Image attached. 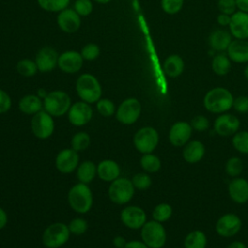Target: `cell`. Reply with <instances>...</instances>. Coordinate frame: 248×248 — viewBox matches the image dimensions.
I'll return each mask as SVG.
<instances>
[{
  "label": "cell",
  "instance_id": "cell-51",
  "mask_svg": "<svg viewBox=\"0 0 248 248\" xmlns=\"http://www.w3.org/2000/svg\"><path fill=\"white\" fill-rule=\"evenodd\" d=\"M126 240H125V238L124 237H122V236H116V237H114V239H113V244H114V246L115 247H117V248H124V246L126 245Z\"/></svg>",
  "mask_w": 248,
  "mask_h": 248
},
{
  "label": "cell",
  "instance_id": "cell-52",
  "mask_svg": "<svg viewBox=\"0 0 248 248\" xmlns=\"http://www.w3.org/2000/svg\"><path fill=\"white\" fill-rule=\"evenodd\" d=\"M7 221H8L7 214H6V212L4 211V209H2V208L0 207V230L3 229V228L6 226Z\"/></svg>",
  "mask_w": 248,
  "mask_h": 248
},
{
  "label": "cell",
  "instance_id": "cell-43",
  "mask_svg": "<svg viewBox=\"0 0 248 248\" xmlns=\"http://www.w3.org/2000/svg\"><path fill=\"white\" fill-rule=\"evenodd\" d=\"M68 227H69L70 232L78 235V234H82L83 232H86L88 225L84 219L76 218L70 222Z\"/></svg>",
  "mask_w": 248,
  "mask_h": 248
},
{
  "label": "cell",
  "instance_id": "cell-33",
  "mask_svg": "<svg viewBox=\"0 0 248 248\" xmlns=\"http://www.w3.org/2000/svg\"><path fill=\"white\" fill-rule=\"evenodd\" d=\"M16 71L23 77H32L34 76L37 71L38 67L36 62L31 59H21L16 64Z\"/></svg>",
  "mask_w": 248,
  "mask_h": 248
},
{
  "label": "cell",
  "instance_id": "cell-2",
  "mask_svg": "<svg viewBox=\"0 0 248 248\" xmlns=\"http://www.w3.org/2000/svg\"><path fill=\"white\" fill-rule=\"evenodd\" d=\"M78 95L84 102L90 104L98 102L102 95V88L98 79L91 74H82L76 84Z\"/></svg>",
  "mask_w": 248,
  "mask_h": 248
},
{
  "label": "cell",
  "instance_id": "cell-37",
  "mask_svg": "<svg viewBox=\"0 0 248 248\" xmlns=\"http://www.w3.org/2000/svg\"><path fill=\"white\" fill-rule=\"evenodd\" d=\"M242 161L238 157H232L226 163V171L231 176H237L242 171Z\"/></svg>",
  "mask_w": 248,
  "mask_h": 248
},
{
  "label": "cell",
  "instance_id": "cell-6",
  "mask_svg": "<svg viewBox=\"0 0 248 248\" xmlns=\"http://www.w3.org/2000/svg\"><path fill=\"white\" fill-rule=\"evenodd\" d=\"M70 236L69 227L63 223L48 226L43 233V243L47 248H58L64 245Z\"/></svg>",
  "mask_w": 248,
  "mask_h": 248
},
{
  "label": "cell",
  "instance_id": "cell-31",
  "mask_svg": "<svg viewBox=\"0 0 248 248\" xmlns=\"http://www.w3.org/2000/svg\"><path fill=\"white\" fill-rule=\"evenodd\" d=\"M140 165L147 172H156L161 168V161L157 156L146 153L141 157Z\"/></svg>",
  "mask_w": 248,
  "mask_h": 248
},
{
  "label": "cell",
  "instance_id": "cell-7",
  "mask_svg": "<svg viewBox=\"0 0 248 248\" xmlns=\"http://www.w3.org/2000/svg\"><path fill=\"white\" fill-rule=\"evenodd\" d=\"M134 192L135 187L132 181L127 178H116L109 186L108 196L114 203L124 204L133 198Z\"/></svg>",
  "mask_w": 248,
  "mask_h": 248
},
{
  "label": "cell",
  "instance_id": "cell-21",
  "mask_svg": "<svg viewBox=\"0 0 248 248\" xmlns=\"http://www.w3.org/2000/svg\"><path fill=\"white\" fill-rule=\"evenodd\" d=\"M228 55L235 63L248 62V42L241 39L232 41L228 46Z\"/></svg>",
  "mask_w": 248,
  "mask_h": 248
},
{
  "label": "cell",
  "instance_id": "cell-49",
  "mask_svg": "<svg viewBox=\"0 0 248 248\" xmlns=\"http://www.w3.org/2000/svg\"><path fill=\"white\" fill-rule=\"evenodd\" d=\"M217 21L219 22V24H221L223 26L229 25L230 21H231V16L226 14H220L217 17Z\"/></svg>",
  "mask_w": 248,
  "mask_h": 248
},
{
  "label": "cell",
  "instance_id": "cell-38",
  "mask_svg": "<svg viewBox=\"0 0 248 248\" xmlns=\"http://www.w3.org/2000/svg\"><path fill=\"white\" fill-rule=\"evenodd\" d=\"M97 110L103 116H110L114 113V104L108 99H101L97 102Z\"/></svg>",
  "mask_w": 248,
  "mask_h": 248
},
{
  "label": "cell",
  "instance_id": "cell-44",
  "mask_svg": "<svg viewBox=\"0 0 248 248\" xmlns=\"http://www.w3.org/2000/svg\"><path fill=\"white\" fill-rule=\"evenodd\" d=\"M218 8L222 14H226L230 16L234 13L237 7H236L235 0H219Z\"/></svg>",
  "mask_w": 248,
  "mask_h": 248
},
{
  "label": "cell",
  "instance_id": "cell-3",
  "mask_svg": "<svg viewBox=\"0 0 248 248\" xmlns=\"http://www.w3.org/2000/svg\"><path fill=\"white\" fill-rule=\"evenodd\" d=\"M68 200L71 207L78 213H86L92 206V193L84 183H78L73 186L68 194Z\"/></svg>",
  "mask_w": 248,
  "mask_h": 248
},
{
  "label": "cell",
  "instance_id": "cell-42",
  "mask_svg": "<svg viewBox=\"0 0 248 248\" xmlns=\"http://www.w3.org/2000/svg\"><path fill=\"white\" fill-rule=\"evenodd\" d=\"M134 187L139 190H145L151 185V178L146 173H138L132 179Z\"/></svg>",
  "mask_w": 248,
  "mask_h": 248
},
{
  "label": "cell",
  "instance_id": "cell-34",
  "mask_svg": "<svg viewBox=\"0 0 248 248\" xmlns=\"http://www.w3.org/2000/svg\"><path fill=\"white\" fill-rule=\"evenodd\" d=\"M89 144H90V137L85 132H79L76 134L71 140L72 148L77 152L85 150L89 146Z\"/></svg>",
  "mask_w": 248,
  "mask_h": 248
},
{
  "label": "cell",
  "instance_id": "cell-40",
  "mask_svg": "<svg viewBox=\"0 0 248 248\" xmlns=\"http://www.w3.org/2000/svg\"><path fill=\"white\" fill-rule=\"evenodd\" d=\"M162 9L167 14H176L183 6V0H161Z\"/></svg>",
  "mask_w": 248,
  "mask_h": 248
},
{
  "label": "cell",
  "instance_id": "cell-30",
  "mask_svg": "<svg viewBox=\"0 0 248 248\" xmlns=\"http://www.w3.org/2000/svg\"><path fill=\"white\" fill-rule=\"evenodd\" d=\"M231 61L225 54H217L212 60V70L216 75L224 76L231 70Z\"/></svg>",
  "mask_w": 248,
  "mask_h": 248
},
{
  "label": "cell",
  "instance_id": "cell-26",
  "mask_svg": "<svg viewBox=\"0 0 248 248\" xmlns=\"http://www.w3.org/2000/svg\"><path fill=\"white\" fill-rule=\"evenodd\" d=\"M163 69L165 74L170 78L178 77L184 70V62L177 54H172L167 57L164 62Z\"/></svg>",
  "mask_w": 248,
  "mask_h": 248
},
{
  "label": "cell",
  "instance_id": "cell-8",
  "mask_svg": "<svg viewBox=\"0 0 248 248\" xmlns=\"http://www.w3.org/2000/svg\"><path fill=\"white\" fill-rule=\"evenodd\" d=\"M159 141L158 132L152 127H143L134 136V144L136 148L143 153H151Z\"/></svg>",
  "mask_w": 248,
  "mask_h": 248
},
{
  "label": "cell",
  "instance_id": "cell-53",
  "mask_svg": "<svg viewBox=\"0 0 248 248\" xmlns=\"http://www.w3.org/2000/svg\"><path fill=\"white\" fill-rule=\"evenodd\" d=\"M227 248H246L245 244L240 242V241H234L232 243H231Z\"/></svg>",
  "mask_w": 248,
  "mask_h": 248
},
{
  "label": "cell",
  "instance_id": "cell-32",
  "mask_svg": "<svg viewBox=\"0 0 248 248\" xmlns=\"http://www.w3.org/2000/svg\"><path fill=\"white\" fill-rule=\"evenodd\" d=\"M39 6L47 12H61L67 8L70 0H37Z\"/></svg>",
  "mask_w": 248,
  "mask_h": 248
},
{
  "label": "cell",
  "instance_id": "cell-15",
  "mask_svg": "<svg viewBox=\"0 0 248 248\" xmlns=\"http://www.w3.org/2000/svg\"><path fill=\"white\" fill-rule=\"evenodd\" d=\"M35 62L38 67V71L43 73L50 72L58 63V54L54 48L45 46L37 52Z\"/></svg>",
  "mask_w": 248,
  "mask_h": 248
},
{
  "label": "cell",
  "instance_id": "cell-29",
  "mask_svg": "<svg viewBox=\"0 0 248 248\" xmlns=\"http://www.w3.org/2000/svg\"><path fill=\"white\" fill-rule=\"evenodd\" d=\"M206 236L199 230L193 231L187 234L184 240L185 248H205L206 246Z\"/></svg>",
  "mask_w": 248,
  "mask_h": 248
},
{
  "label": "cell",
  "instance_id": "cell-10",
  "mask_svg": "<svg viewBox=\"0 0 248 248\" xmlns=\"http://www.w3.org/2000/svg\"><path fill=\"white\" fill-rule=\"evenodd\" d=\"M141 105L135 98L124 100L117 108L116 118L119 122L130 125L135 123L140 115Z\"/></svg>",
  "mask_w": 248,
  "mask_h": 248
},
{
  "label": "cell",
  "instance_id": "cell-55",
  "mask_svg": "<svg viewBox=\"0 0 248 248\" xmlns=\"http://www.w3.org/2000/svg\"><path fill=\"white\" fill-rule=\"evenodd\" d=\"M244 76H245V78L248 79V66H246V68H245V70H244Z\"/></svg>",
  "mask_w": 248,
  "mask_h": 248
},
{
  "label": "cell",
  "instance_id": "cell-18",
  "mask_svg": "<svg viewBox=\"0 0 248 248\" xmlns=\"http://www.w3.org/2000/svg\"><path fill=\"white\" fill-rule=\"evenodd\" d=\"M192 134V127L190 124L179 121L174 123L169 133V139L172 145L183 146L187 143Z\"/></svg>",
  "mask_w": 248,
  "mask_h": 248
},
{
  "label": "cell",
  "instance_id": "cell-22",
  "mask_svg": "<svg viewBox=\"0 0 248 248\" xmlns=\"http://www.w3.org/2000/svg\"><path fill=\"white\" fill-rule=\"evenodd\" d=\"M231 199L237 203H244L248 201V181L244 178H235L229 184Z\"/></svg>",
  "mask_w": 248,
  "mask_h": 248
},
{
  "label": "cell",
  "instance_id": "cell-23",
  "mask_svg": "<svg viewBox=\"0 0 248 248\" xmlns=\"http://www.w3.org/2000/svg\"><path fill=\"white\" fill-rule=\"evenodd\" d=\"M98 176L105 181H113L120 174V168L112 160H104L97 167Z\"/></svg>",
  "mask_w": 248,
  "mask_h": 248
},
{
  "label": "cell",
  "instance_id": "cell-28",
  "mask_svg": "<svg viewBox=\"0 0 248 248\" xmlns=\"http://www.w3.org/2000/svg\"><path fill=\"white\" fill-rule=\"evenodd\" d=\"M97 172V168L93 162L85 161L81 163L78 169V178L81 183L87 184L91 182Z\"/></svg>",
  "mask_w": 248,
  "mask_h": 248
},
{
  "label": "cell",
  "instance_id": "cell-12",
  "mask_svg": "<svg viewBox=\"0 0 248 248\" xmlns=\"http://www.w3.org/2000/svg\"><path fill=\"white\" fill-rule=\"evenodd\" d=\"M68 118L75 126L85 125L92 118V108L86 102H77L71 106L68 112Z\"/></svg>",
  "mask_w": 248,
  "mask_h": 248
},
{
  "label": "cell",
  "instance_id": "cell-14",
  "mask_svg": "<svg viewBox=\"0 0 248 248\" xmlns=\"http://www.w3.org/2000/svg\"><path fill=\"white\" fill-rule=\"evenodd\" d=\"M83 64V58L81 54L75 50H68L61 53L58 56V67L61 71L74 74L78 72Z\"/></svg>",
  "mask_w": 248,
  "mask_h": 248
},
{
  "label": "cell",
  "instance_id": "cell-1",
  "mask_svg": "<svg viewBox=\"0 0 248 248\" xmlns=\"http://www.w3.org/2000/svg\"><path fill=\"white\" fill-rule=\"evenodd\" d=\"M233 104L232 93L224 87H215L209 90L203 99L205 108L213 113H220L229 110Z\"/></svg>",
  "mask_w": 248,
  "mask_h": 248
},
{
  "label": "cell",
  "instance_id": "cell-36",
  "mask_svg": "<svg viewBox=\"0 0 248 248\" xmlns=\"http://www.w3.org/2000/svg\"><path fill=\"white\" fill-rule=\"evenodd\" d=\"M232 145L234 148L244 154L248 153V132L242 131L236 133L232 138Z\"/></svg>",
  "mask_w": 248,
  "mask_h": 248
},
{
  "label": "cell",
  "instance_id": "cell-48",
  "mask_svg": "<svg viewBox=\"0 0 248 248\" xmlns=\"http://www.w3.org/2000/svg\"><path fill=\"white\" fill-rule=\"evenodd\" d=\"M124 248H149V247L144 242L134 240V241L127 242Z\"/></svg>",
  "mask_w": 248,
  "mask_h": 248
},
{
  "label": "cell",
  "instance_id": "cell-25",
  "mask_svg": "<svg viewBox=\"0 0 248 248\" xmlns=\"http://www.w3.org/2000/svg\"><path fill=\"white\" fill-rule=\"evenodd\" d=\"M205 152L204 145L199 140L188 142L182 152L183 158L188 163H197L202 160Z\"/></svg>",
  "mask_w": 248,
  "mask_h": 248
},
{
  "label": "cell",
  "instance_id": "cell-20",
  "mask_svg": "<svg viewBox=\"0 0 248 248\" xmlns=\"http://www.w3.org/2000/svg\"><path fill=\"white\" fill-rule=\"evenodd\" d=\"M229 26L231 33L236 39L248 38V13L242 11L233 13Z\"/></svg>",
  "mask_w": 248,
  "mask_h": 248
},
{
  "label": "cell",
  "instance_id": "cell-11",
  "mask_svg": "<svg viewBox=\"0 0 248 248\" xmlns=\"http://www.w3.org/2000/svg\"><path fill=\"white\" fill-rule=\"evenodd\" d=\"M240 228L241 220L233 213L223 215L216 223V232L224 237H231L236 234L240 231Z\"/></svg>",
  "mask_w": 248,
  "mask_h": 248
},
{
  "label": "cell",
  "instance_id": "cell-35",
  "mask_svg": "<svg viewBox=\"0 0 248 248\" xmlns=\"http://www.w3.org/2000/svg\"><path fill=\"white\" fill-rule=\"evenodd\" d=\"M172 214V208L168 203H160L158 204L152 213L153 219L157 222H166L168 221Z\"/></svg>",
  "mask_w": 248,
  "mask_h": 248
},
{
  "label": "cell",
  "instance_id": "cell-50",
  "mask_svg": "<svg viewBox=\"0 0 248 248\" xmlns=\"http://www.w3.org/2000/svg\"><path fill=\"white\" fill-rule=\"evenodd\" d=\"M236 7L245 13H248V0H235Z\"/></svg>",
  "mask_w": 248,
  "mask_h": 248
},
{
  "label": "cell",
  "instance_id": "cell-27",
  "mask_svg": "<svg viewBox=\"0 0 248 248\" xmlns=\"http://www.w3.org/2000/svg\"><path fill=\"white\" fill-rule=\"evenodd\" d=\"M43 103L36 95H26L18 103L19 109L25 114H35L42 109Z\"/></svg>",
  "mask_w": 248,
  "mask_h": 248
},
{
  "label": "cell",
  "instance_id": "cell-4",
  "mask_svg": "<svg viewBox=\"0 0 248 248\" xmlns=\"http://www.w3.org/2000/svg\"><path fill=\"white\" fill-rule=\"evenodd\" d=\"M44 107L46 112L52 116H61L71 108V98L61 90H55L47 93L44 100Z\"/></svg>",
  "mask_w": 248,
  "mask_h": 248
},
{
  "label": "cell",
  "instance_id": "cell-54",
  "mask_svg": "<svg viewBox=\"0 0 248 248\" xmlns=\"http://www.w3.org/2000/svg\"><path fill=\"white\" fill-rule=\"evenodd\" d=\"M96 2H98V3H101V4H107V3H108L110 0H95Z\"/></svg>",
  "mask_w": 248,
  "mask_h": 248
},
{
  "label": "cell",
  "instance_id": "cell-16",
  "mask_svg": "<svg viewBox=\"0 0 248 248\" xmlns=\"http://www.w3.org/2000/svg\"><path fill=\"white\" fill-rule=\"evenodd\" d=\"M78 164V155L76 150L63 149L56 156L55 166L62 173H70L75 170Z\"/></svg>",
  "mask_w": 248,
  "mask_h": 248
},
{
  "label": "cell",
  "instance_id": "cell-41",
  "mask_svg": "<svg viewBox=\"0 0 248 248\" xmlns=\"http://www.w3.org/2000/svg\"><path fill=\"white\" fill-rule=\"evenodd\" d=\"M80 54H81L82 58L85 60H94L99 56L100 48L96 44L90 43L83 46Z\"/></svg>",
  "mask_w": 248,
  "mask_h": 248
},
{
  "label": "cell",
  "instance_id": "cell-9",
  "mask_svg": "<svg viewBox=\"0 0 248 248\" xmlns=\"http://www.w3.org/2000/svg\"><path fill=\"white\" fill-rule=\"evenodd\" d=\"M32 132L38 139L45 140L51 136L54 130V122L51 115L44 110L35 113L31 122Z\"/></svg>",
  "mask_w": 248,
  "mask_h": 248
},
{
  "label": "cell",
  "instance_id": "cell-46",
  "mask_svg": "<svg viewBox=\"0 0 248 248\" xmlns=\"http://www.w3.org/2000/svg\"><path fill=\"white\" fill-rule=\"evenodd\" d=\"M234 109L238 112L244 113L248 111V97L246 96H239L233 100L232 104Z\"/></svg>",
  "mask_w": 248,
  "mask_h": 248
},
{
  "label": "cell",
  "instance_id": "cell-17",
  "mask_svg": "<svg viewBox=\"0 0 248 248\" xmlns=\"http://www.w3.org/2000/svg\"><path fill=\"white\" fill-rule=\"evenodd\" d=\"M238 118L232 114H222L214 121L215 132L222 137H228L234 134L239 128Z\"/></svg>",
  "mask_w": 248,
  "mask_h": 248
},
{
  "label": "cell",
  "instance_id": "cell-13",
  "mask_svg": "<svg viewBox=\"0 0 248 248\" xmlns=\"http://www.w3.org/2000/svg\"><path fill=\"white\" fill-rule=\"evenodd\" d=\"M122 223L130 229H140L146 221V214L144 210L139 206H127L120 214Z\"/></svg>",
  "mask_w": 248,
  "mask_h": 248
},
{
  "label": "cell",
  "instance_id": "cell-45",
  "mask_svg": "<svg viewBox=\"0 0 248 248\" xmlns=\"http://www.w3.org/2000/svg\"><path fill=\"white\" fill-rule=\"evenodd\" d=\"M191 127L192 129H195L197 131H205L209 126L208 119L203 115H197L195 116L191 121Z\"/></svg>",
  "mask_w": 248,
  "mask_h": 248
},
{
  "label": "cell",
  "instance_id": "cell-5",
  "mask_svg": "<svg viewBox=\"0 0 248 248\" xmlns=\"http://www.w3.org/2000/svg\"><path fill=\"white\" fill-rule=\"evenodd\" d=\"M141 238L149 248H161L166 243L167 234L161 223L154 220L141 227Z\"/></svg>",
  "mask_w": 248,
  "mask_h": 248
},
{
  "label": "cell",
  "instance_id": "cell-19",
  "mask_svg": "<svg viewBox=\"0 0 248 248\" xmlns=\"http://www.w3.org/2000/svg\"><path fill=\"white\" fill-rule=\"evenodd\" d=\"M57 23L62 31L74 33L80 26V16L73 9H64L57 16Z\"/></svg>",
  "mask_w": 248,
  "mask_h": 248
},
{
  "label": "cell",
  "instance_id": "cell-47",
  "mask_svg": "<svg viewBox=\"0 0 248 248\" xmlns=\"http://www.w3.org/2000/svg\"><path fill=\"white\" fill-rule=\"evenodd\" d=\"M12 100L10 96L2 89H0V113H4L10 109Z\"/></svg>",
  "mask_w": 248,
  "mask_h": 248
},
{
  "label": "cell",
  "instance_id": "cell-24",
  "mask_svg": "<svg viewBox=\"0 0 248 248\" xmlns=\"http://www.w3.org/2000/svg\"><path fill=\"white\" fill-rule=\"evenodd\" d=\"M232 42L231 34L223 29H216L212 31L208 37L209 46L218 51H222L228 48Z\"/></svg>",
  "mask_w": 248,
  "mask_h": 248
},
{
  "label": "cell",
  "instance_id": "cell-39",
  "mask_svg": "<svg viewBox=\"0 0 248 248\" xmlns=\"http://www.w3.org/2000/svg\"><path fill=\"white\" fill-rule=\"evenodd\" d=\"M74 10L78 16H86L92 12L93 5L90 0H77L74 4Z\"/></svg>",
  "mask_w": 248,
  "mask_h": 248
}]
</instances>
